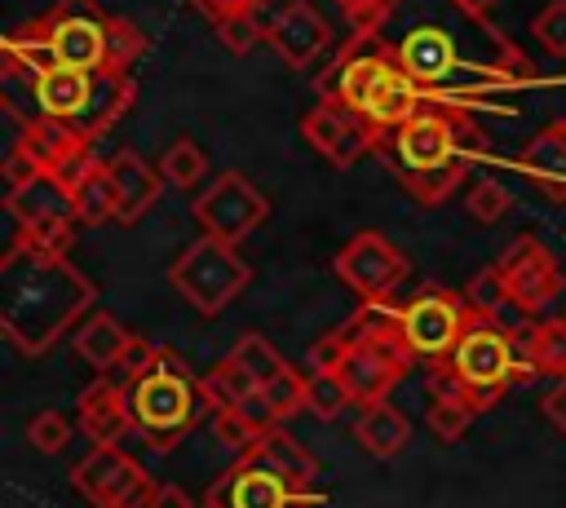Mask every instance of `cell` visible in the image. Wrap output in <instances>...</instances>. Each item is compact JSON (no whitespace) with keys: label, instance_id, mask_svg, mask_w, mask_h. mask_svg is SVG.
<instances>
[{"label":"cell","instance_id":"7","mask_svg":"<svg viewBox=\"0 0 566 508\" xmlns=\"http://www.w3.org/2000/svg\"><path fill=\"white\" fill-rule=\"evenodd\" d=\"M137 88L119 71H75V66H49L40 71L35 102L40 119H57L84 141H97L115 119L133 106Z\"/></svg>","mask_w":566,"mask_h":508},{"label":"cell","instance_id":"35","mask_svg":"<svg viewBox=\"0 0 566 508\" xmlns=\"http://www.w3.org/2000/svg\"><path fill=\"white\" fill-rule=\"evenodd\" d=\"M513 208V190L504 181H473V190L464 194V212L478 221V225H495L504 212Z\"/></svg>","mask_w":566,"mask_h":508},{"label":"cell","instance_id":"28","mask_svg":"<svg viewBox=\"0 0 566 508\" xmlns=\"http://www.w3.org/2000/svg\"><path fill=\"white\" fill-rule=\"evenodd\" d=\"M248 451H256L261 459H270L274 468H283L287 477H296L301 486H314V477H318V464L310 459V451H301L283 428H270V433H261Z\"/></svg>","mask_w":566,"mask_h":508},{"label":"cell","instance_id":"21","mask_svg":"<svg viewBox=\"0 0 566 508\" xmlns=\"http://www.w3.org/2000/svg\"><path fill=\"white\" fill-rule=\"evenodd\" d=\"M133 340H137V336H133L119 318H111V314H88V318L71 331L75 353H80L97 375H115L119 362H124V353L133 349Z\"/></svg>","mask_w":566,"mask_h":508},{"label":"cell","instance_id":"38","mask_svg":"<svg viewBox=\"0 0 566 508\" xmlns=\"http://www.w3.org/2000/svg\"><path fill=\"white\" fill-rule=\"evenodd\" d=\"M261 393H265V402L274 406V415H279V424H283L287 415L305 411V371H292V367H287L279 380L261 384Z\"/></svg>","mask_w":566,"mask_h":508},{"label":"cell","instance_id":"11","mask_svg":"<svg viewBox=\"0 0 566 508\" xmlns=\"http://www.w3.org/2000/svg\"><path fill=\"white\" fill-rule=\"evenodd\" d=\"M464 327H469V305H464V296H451L447 287H420L411 300L398 305V331H402L407 349L416 358H424L429 367L455 349Z\"/></svg>","mask_w":566,"mask_h":508},{"label":"cell","instance_id":"23","mask_svg":"<svg viewBox=\"0 0 566 508\" xmlns=\"http://www.w3.org/2000/svg\"><path fill=\"white\" fill-rule=\"evenodd\" d=\"M354 437L371 451V455H380V459H389V455H398L402 446H407V437H411V424H407V415L385 398V402H371V406H363L358 411V424H354Z\"/></svg>","mask_w":566,"mask_h":508},{"label":"cell","instance_id":"36","mask_svg":"<svg viewBox=\"0 0 566 508\" xmlns=\"http://www.w3.org/2000/svg\"><path fill=\"white\" fill-rule=\"evenodd\" d=\"M504 300H513V292L504 287V278H500L495 265L478 269V274L464 283V305H469V314H478V318H491Z\"/></svg>","mask_w":566,"mask_h":508},{"label":"cell","instance_id":"1","mask_svg":"<svg viewBox=\"0 0 566 508\" xmlns=\"http://www.w3.org/2000/svg\"><path fill=\"white\" fill-rule=\"evenodd\" d=\"M371 44L420 88L424 106L455 115L535 84V62L460 0H389Z\"/></svg>","mask_w":566,"mask_h":508},{"label":"cell","instance_id":"45","mask_svg":"<svg viewBox=\"0 0 566 508\" xmlns=\"http://www.w3.org/2000/svg\"><path fill=\"white\" fill-rule=\"evenodd\" d=\"M265 0H195V9L208 18V22H221L226 13H243V9H261Z\"/></svg>","mask_w":566,"mask_h":508},{"label":"cell","instance_id":"29","mask_svg":"<svg viewBox=\"0 0 566 508\" xmlns=\"http://www.w3.org/2000/svg\"><path fill=\"white\" fill-rule=\"evenodd\" d=\"M155 168H159L164 186L186 190V186H199V181H203V172H208V155H203V146H199L195 137H177V141L159 155Z\"/></svg>","mask_w":566,"mask_h":508},{"label":"cell","instance_id":"31","mask_svg":"<svg viewBox=\"0 0 566 508\" xmlns=\"http://www.w3.org/2000/svg\"><path fill=\"white\" fill-rule=\"evenodd\" d=\"M239 362H243V371L256 380V384H270V380H279L283 371H287V362L279 358V349L265 340V336H256V331H248V336H239V345L230 349Z\"/></svg>","mask_w":566,"mask_h":508},{"label":"cell","instance_id":"3","mask_svg":"<svg viewBox=\"0 0 566 508\" xmlns=\"http://www.w3.org/2000/svg\"><path fill=\"white\" fill-rule=\"evenodd\" d=\"M385 168L407 186V194L424 208L455 194V186L469 177V150H482V137L469 115L424 106L411 124L380 137L371 146Z\"/></svg>","mask_w":566,"mask_h":508},{"label":"cell","instance_id":"25","mask_svg":"<svg viewBox=\"0 0 566 508\" xmlns=\"http://www.w3.org/2000/svg\"><path fill=\"white\" fill-rule=\"evenodd\" d=\"M71 203H75V221H80V225H106V221H115L119 199H115V181H111L106 159H102L97 168H88V172L71 186Z\"/></svg>","mask_w":566,"mask_h":508},{"label":"cell","instance_id":"18","mask_svg":"<svg viewBox=\"0 0 566 508\" xmlns=\"http://www.w3.org/2000/svg\"><path fill=\"white\" fill-rule=\"evenodd\" d=\"M75 424H80L84 437H93V446H115V442L133 428L124 384L111 380V375H97V380L80 393V402H75Z\"/></svg>","mask_w":566,"mask_h":508},{"label":"cell","instance_id":"27","mask_svg":"<svg viewBox=\"0 0 566 508\" xmlns=\"http://www.w3.org/2000/svg\"><path fill=\"white\" fill-rule=\"evenodd\" d=\"M261 384L243 371V362L234 358V353H226L217 367H212V375L203 380V398H208V411L217 415V411H234L243 398H252Z\"/></svg>","mask_w":566,"mask_h":508},{"label":"cell","instance_id":"19","mask_svg":"<svg viewBox=\"0 0 566 508\" xmlns=\"http://www.w3.org/2000/svg\"><path fill=\"white\" fill-rule=\"evenodd\" d=\"M106 168H111L115 199H119L115 221H119V225L142 221V212H150V208H155V199L164 194V177H159V168H155V163H146L137 150H115V155L106 159Z\"/></svg>","mask_w":566,"mask_h":508},{"label":"cell","instance_id":"30","mask_svg":"<svg viewBox=\"0 0 566 508\" xmlns=\"http://www.w3.org/2000/svg\"><path fill=\"white\" fill-rule=\"evenodd\" d=\"M146 49H150V40H146V31H142L137 22H128V18H111V31H106V71L128 75L133 62L146 57Z\"/></svg>","mask_w":566,"mask_h":508},{"label":"cell","instance_id":"37","mask_svg":"<svg viewBox=\"0 0 566 508\" xmlns=\"http://www.w3.org/2000/svg\"><path fill=\"white\" fill-rule=\"evenodd\" d=\"M75 225H80V221H35V225H22L13 239H22L27 247H40V252L66 256V252H71V243H75Z\"/></svg>","mask_w":566,"mask_h":508},{"label":"cell","instance_id":"2","mask_svg":"<svg viewBox=\"0 0 566 508\" xmlns=\"http://www.w3.org/2000/svg\"><path fill=\"white\" fill-rule=\"evenodd\" d=\"M93 305V283L53 252L27 247L22 239L9 243L0 256V327L22 353H44L66 327H80V318Z\"/></svg>","mask_w":566,"mask_h":508},{"label":"cell","instance_id":"10","mask_svg":"<svg viewBox=\"0 0 566 508\" xmlns=\"http://www.w3.org/2000/svg\"><path fill=\"white\" fill-rule=\"evenodd\" d=\"M208 508H310L318 504L314 486H301L256 451H243L208 490Z\"/></svg>","mask_w":566,"mask_h":508},{"label":"cell","instance_id":"42","mask_svg":"<svg viewBox=\"0 0 566 508\" xmlns=\"http://www.w3.org/2000/svg\"><path fill=\"white\" fill-rule=\"evenodd\" d=\"M336 4L345 9V18H349V31H354V35H371V31L380 27L385 9H389V0H336Z\"/></svg>","mask_w":566,"mask_h":508},{"label":"cell","instance_id":"4","mask_svg":"<svg viewBox=\"0 0 566 508\" xmlns=\"http://www.w3.org/2000/svg\"><path fill=\"white\" fill-rule=\"evenodd\" d=\"M318 102H340L349 106L367 133H371V146L389 133H398L402 124H411L420 110H424V97L420 88L371 44V35H354L349 49L336 57V66L323 75L318 84Z\"/></svg>","mask_w":566,"mask_h":508},{"label":"cell","instance_id":"5","mask_svg":"<svg viewBox=\"0 0 566 508\" xmlns=\"http://www.w3.org/2000/svg\"><path fill=\"white\" fill-rule=\"evenodd\" d=\"M424 375H429L433 398H464L473 411H486V406H495L517 380H531L535 367L522 362L517 345H513L495 322L469 314V327H464V336L455 340V349H451L442 362H433Z\"/></svg>","mask_w":566,"mask_h":508},{"label":"cell","instance_id":"16","mask_svg":"<svg viewBox=\"0 0 566 508\" xmlns=\"http://www.w3.org/2000/svg\"><path fill=\"white\" fill-rule=\"evenodd\" d=\"M301 137L310 141V150H318L332 168H354V159L363 150H371V133L367 124L340 106V102H318L314 110L301 115Z\"/></svg>","mask_w":566,"mask_h":508},{"label":"cell","instance_id":"34","mask_svg":"<svg viewBox=\"0 0 566 508\" xmlns=\"http://www.w3.org/2000/svg\"><path fill=\"white\" fill-rule=\"evenodd\" d=\"M212 31H217V40L230 49V53H252L261 40H265V22L256 18V9H243V13H226L221 22H212Z\"/></svg>","mask_w":566,"mask_h":508},{"label":"cell","instance_id":"39","mask_svg":"<svg viewBox=\"0 0 566 508\" xmlns=\"http://www.w3.org/2000/svg\"><path fill=\"white\" fill-rule=\"evenodd\" d=\"M27 442H31V451H40V455H57V451L71 442L66 415H62V411H40V415H31Z\"/></svg>","mask_w":566,"mask_h":508},{"label":"cell","instance_id":"8","mask_svg":"<svg viewBox=\"0 0 566 508\" xmlns=\"http://www.w3.org/2000/svg\"><path fill=\"white\" fill-rule=\"evenodd\" d=\"M168 283L199 309V314H221L239 292H248L252 283V265L239 252V243L199 234L172 265H168Z\"/></svg>","mask_w":566,"mask_h":508},{"label":"cell","instance_id":"12","mask_svg":"<svg viewBox=\"0 0 566 508\" xmlns=\"http://www.w3.org/2000/svg\"><path fill=\"white\" fill-rule=\"evenodd\" d=\"M71 486L93 508H142V504H150V490H155L146 468L133 455H124L119 446H93L71 468Z\"/></svg>","mask_w":566,"mask_h":508},{"label":"cell","instance_id":"20","mask_svg":"<svg viewBox=\"0 0 566 508\" xmlns=\"http://www.w3.org/2000/svg\"><path fill=\"white\" fill-rule=\"evenodd\" d=\"M4 212L13 216V225H35V221H75V203H71V186H62L53 172L31 177L27 186L4 190Z\"/></svg>","mask_w":566,"mask_h":508},{"label":"cell","instance_id":"17","mask_svg":"<svg viewBox=\"0 0 566 508\" xmlns=\"http://www.w3.org/2000/svg\"><path fill=\"white\" fill-rule=\"evenodd\" d=\"M265 40L274 44V53H279L292 71H305V66H314V62L332 49V27H327V18H323L314 4L292 0V4H283V9L265 22Z\"/></svg>","mask_w":566,"mask_h":508},{"label":"cell","instance_id":"15","mask_svg":"<svg viewBox=\"0 0 566 508\" xmlns=\"http://www.w3.org/2000/svg\"><path fill=\"white\" fill-rule=\"evenodd\" d=\"M495 269H500L504 287L513 292V300H522L531 314H544V309L566 292V269H562L557 256H553L539 239H531V234H517V239L500 252Z\"/></svg>","mask_w":566,"mask_h":508},{"label":"cell","instance_id":"46","mask_svg":"<svg viewBox=\"0 0 566 508\" xmlns=\"http://www.w3.org/2000/svg\"><path fill=\"white\" fill-rule=\"evenodd\" d=\"M544 415L557 424V433H566V375L553 380V389L544 393Z\"/></svg>","mask_w":566,"mask_h":508},{"label":"cell","instance_id":"41","mask_svg":"<svg viewBox=\"0 0 566 508\" xmlns=\"http://www.w3.org/2000/svg\"><path fill=\"white\" fill-rule=\"evenodd\" d=\"M345 353H349V331H345V327H336L332 336H323V340H314V345H310L305 362H310V371H336V367L345 362Z\"/></svg>","mask_w":566,"mask_h":508},{"label":"cell","instance_id":"26","mask_svg":"<svg viewBox=\"0 0 566 508\" xmlns=\"http://www.w3.org/2000/svg\"><path fill=\"white\" fill-rule=\"evenodd\" d=\"M522 362L535 367V375H553L562 380L566 375V318H544L526 345H517Z\"/></svg>","mask_w":566,"mask_h":508},{"label":"cell","instance_id":"9","mask_svg":"<svg viewBox=\"0 0 566 508\" xmlns=\"http://www.w3.org/2000/svg\"><path fill=\"white\" fill-rule=\"evenodd\" d=\"M345 331H349V353H345V362L336 367V375L345 380V389H349V402L354 406H371V402H385L389 398V389L407 375V367H411V349H407V340H402V331L398 327H367L358 314L345 322Z\"/></svg>","mask_w":566,"mask_h":508},{"label":"cell","instance_id":"47","mask_svg":"<svg viewBox=\"0 0 566 508\" xmlns=\"http://www.w3.org/2000/svg\"><path fill=\"white\" fill-rule=\"evenodd\" d=\"M464 9H473V13H482V18H491V9L500 4V0H460Z\"/></svg>","mask_w":566,"mask_h":508},{"label":"cell","instance_id":"33","mask_svg":"<svg viewBox=\"0 0 566 508\" xmlns=\"http://www.w3.org/2000/svg\"><path fill=\"white\" fill-rule=\"evenodd\" d=\"M473 415H478V411H473L464 398H433V402H429V411H424V424H429V433H433V437L455 442V437H464V433H469Z\"/></svg>","mask_w":566,"mask_h":508},{"label":"cell","instance_id":"22","mask_svg":"<svg viewBox=\"0 0 566 508\" xmlns=\"http://www.w3.org/2000/svg\"><path fill=\"white\" fill-rule=\"evenodd\" d=\"M522 172L548 194V199H566V128L562 124H544L526 150H522Z\"/></svg>","mask_w":566,"mask_h":508},{"label":"cell","instance_id":"13","mask_svg":"<svg viewBox=\"0 0 566 508\" xmlns=\"http://www.w3.org/2000/svg\"><path fill=\"white\" fill-rule=\"evenodd\" d=\"M265 216H270V199L243 172L212 177V186H203L195 199V221L203 225V234L226 239V243L248 239Z\"/></svg>","mask_w":566,"mask_h":508},{"label":"cell","instance_id":"6","mask_svg":"<svg viewBox=\"0 0 566 508\" xmlns=\"http://www.w3.org/2000/svg\"><path fill=\"white\" fill-rule=\"evenodd\" d=\"M124 398H128L133 433L150 451H172L208 411L203 380H195L190 367L172 349H159V345L150 362L124 380Z\"/></svg>","mask_w":566,"mask_h":508},{"label":"cell","instance_id":"43","mask_svg":"<svg viewBox=\"0 0 566 508\" xmlns=\"http://www.w3.org/2000/svg\"><path fill=\"white\" fill-rule=\"evenodd\" d=\"M44 168L31 159V150H22V146H9V155H4V186L13 190V186H27L31 177H40Z\"/></svg>","mask_w":566,"mask_h":508},{"label":"cell","instance_id":"49","mask_svg":"<svg viewBox=\"0 0 566 508\" xmlns=\"http://www.w3.org/2000/svg\"><path fill=\"white\" fill-rule=\"evenodd\" d=\"M203 508H208V504H203Z\"/></svg>","mask_w":566,"mask_h":508},{"label":"cell","instance_id":"48","mask_svg":"<svg viewBox=\"0 0 566 508\" xmlns=\"http://www.w3.org/2000/svg\"><path fill=\"white\" fill-rule=\"evenodd\" d=\"M557 124H562V128H566V115H562V119H557Z\"/></svg>","mask_w":566,"mask_h":508},{"label":"cell","instance_id":"44","mask_svg":"<svg viewBox=\"0 0 566 508\" xmlns=\"http://www.w3.org/2000/svg\"><path fill=\"white\" fill-rule=\"evenodd\" d=\"M146 508H203V504H195L177 481H155V490H150V504Z\"/></svg>","mask_w":566,"mask_h":508},{"label":"cell","instance_id":"40","mask_svg":"<svg viewBox=\"0 0 566 508\" xmlns=\"http://www.w3.org/2000/svg\"><path fill=\"white\" fill-rule=\"evenodd\" d=\"M535 44H544L553 57H566V0H548L531 22Z\"/></svg>","mask_w":566,"mask_h":508},{"label":"cell","instance_id":"24","mask_svg":"<svg viewBox=\"0 0 566 508\" xmlns=\"http://www.w3.org/2000/svg\"><path fill=\"white\" fill-rule=\"evenodd\" d=\"M9 146H22V150H31V159L44 168V172H53V168H62L80 146H88L80 133H71L66 124H57V119H35L18 141H9Z\"/></svg>","mask_w":566,"mask_h":508},{"label":"cell","instance_id":"14","mask_svg":"<svg viewBox=\"0 0 566 508\" xmlns=\"http://www.w3.org/2000/svg\"><path fill=\"white\" fill-rule=\"evenodd\" d=\"M336 278L363 300H394L398 283L407 278V256L376 230H363L354 234L340 252H336Z\"/></svg>","mask_w":566,"mask_h":508},{"label":"cell","instance_id":"32","mask_svg":"<svg viewBox=\"0 0 566 508\" xmlns=\"http://www.w3.org/2000/svg\"><path fill=\"white\" fill-rule=\"evenodd\" d=\"M349 406V389L336 371H305V411L318 420H336Z\"/></svg>","mask_w":566,"mask_h":508}]
</instances>
